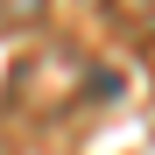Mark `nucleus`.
Here are the masks:
<instances>
[{
	"mask_svg": "<svg viewBox=\"0 0 155 155\" xmlns=\"http://www.w3.org/2000/svg\"><path fill=\"white\" fill-rule=\"evenodd\" d=\"M49 14V0H0V28H35Z\"/></svg>",
	"mask_w": 155,
	"mask_h": 155,
	"instance_id": "f257e3e1",
	"label": "nucleus"
}]
</instances>
